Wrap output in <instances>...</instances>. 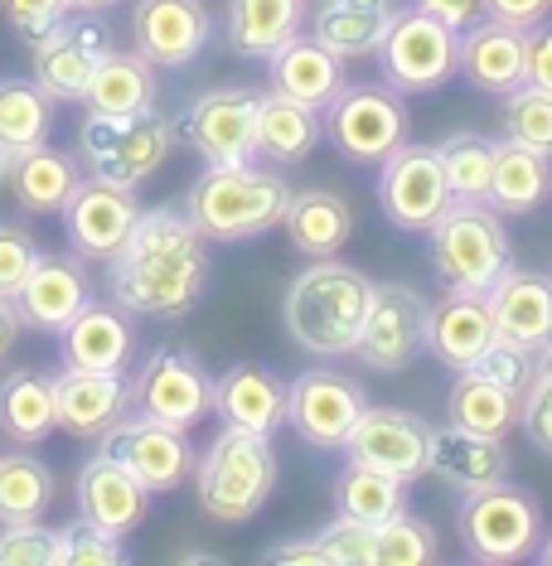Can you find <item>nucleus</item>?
Listing matches in <instances>:
<instances>
[{
    "label": "nucleus",
    "instance_id": "393cba45",
    "mask_svg": "<svg viewBox=\"0 0 552 566\" xmlns=\"http://www.w3.org/2000/svg\"><path fill=\"white\" fill-rule=\"evenodd\" d=\"M213 417L223 427L277 436L287 427V378L267 364H233L213 378Z\"/></svg>",
    "mask_w": 552,
    "mask_h": 566
},
{
    "label": "nucleus",
    "instance_id": "4c0bfd02",
    "mask_svg": "<svg viewBox=\"0 0 552 566\" xmlns=\"http://www.w3.org/2000/svg\"><path fill=\"white\" fill-rule=\"evenodd\" d=\"M54 117L59 102L34 78H0V150L6 156L44 146L49 132H54Z\"/></svg>",
    "mask_w": 552,
    "mask_h": 566
},
{
    "label": "nucleus",
    "instance_id": "0eeeda50",
    "mask_svg": "<svg viewBox=\"0 0 552 566\" xmlns=\"http://www.w3.org/2000/svg\"><path fill=\"white\" fill-rule=\"evenodd\" d=\"M170 150H175V122L156 107L132 112V117L87 112L79 126V165L93 179H107V185L122 189H140L170 160Z\"/></svg>",
    "mask_w": 552,
    "mask_h": 566
},
{
    "label": "nucleus",
    "instance_id": "20e7f679",
    "mask_svg": "<svg viewBox=\"0 0 552 566\" xmlns=\"http://www.w3.org/2000/svg\"><path fill=\"white\" fill-rule=\"evenodd\" d=\"M277 489L272 436L223 427L195 460V494L213 523H248L267 509Z\"/></svg>",
    "mask_w": 552,
    "mask_h": 566
},
{
    "label": "nucleus",
    "instance_id": "09e8293b",
    "mask_svg": "<svg viewBox=\"0 0 552 566\" xmlns=\"http://www.w3.org/2000/svg\"><path fill=\"white\" fill-rule=\"evenodd\" d=\"M0 15L20 34L24 49H34L40 40H49L73 10H69V0H0Z\"/></svg>",
    "mask_w": 552,
    "mask_h": 566
},
{
    "label": "nucleus",
    "instance_id": "a878e982",
    "mask_svg": "<svg viewBox=\"0 0 552 566\" xmlns=\"http://www.w3.org/2000/svg\"><path fill=\"white\" fill-rule=\"evenodd\" d=\"M499 339L490 301L475 291H446L441 301H431L427 315V354L441 368L466 373L475 358H480L490 344Z\"/></svg>",
    "mask_w": 552,
    "mask_h": 566
},
{
    "label": "nucleus",
    "instance_id": "2eb2a0df",
    "mask_svg": "<svg viewBox=\"0 0 552 566\" xmlns=\"http://www.w3.org/2000/svg\"><path fill=\"white\" fill-rule=\"evenodd\" d=\"M204 165H248L257 160V87L223 83L195 97L185 122L175 126Z\"/></svg>",
    "mask_w": 552,
    "mask_h": 566
},
{
    "label": "nucleus",
    "instance_id": "b1692460",
    "mask_svg": "<svg viewBox=\"0 0 552 566\" xmlns=\"http://www.w3.org/2000/svg\"><path fill=\"white\" fill-rule=\"evenodd\" d=\"M87 301H93V281H87V266L79 252L40 256V262L30 266V276H24V286L15 291L24 325H34L44 334H59Z\"/></svg>",
    "mask_w": 552,
    "mask_h": 566
},
{
    "label": "nucleus",
    "instance_id": "052dcab7",
    "mask_svg": "<svg viewBox=\"0 0 552 566\" xmlns=\"http://www.w3.org/2000/svg\"><path fill=\"white\" fill-rule=\"evenodd\" d=\"M112 6H122V0H69L73 15H102V10H112Z\"/></svg>",
    "mask_w": 552,
    "mask_h": 566
},
{
    "label": "nucleus",
    "instance_id": "4be33fe9",
    "mask_svg": "<svg viewBox=\"0 0 552 566\" xmlns=\"http://www.w3.org/2000/svg\"><path fill=\"white\" fill-rule=\"evenodd\" d=\"M460 73L475 93L504 97L529 73V30H513L504 20L480 15L460 30Z\"/></svg>",
    "mask_w": 552,
    "mask_h": 566
},
{
    "label": "nucleus",
    "instance_id": "e2e57ef3",
    "mask_svg": "<svg viewBox=\"0 0 552 566\" xmlns=\"http://www.w3.org/2000/svg\"><path fill=\"white\" fill-rule=\"evenodd\" d=\"M6 165H10V156H6V150H0V179H6Z\"/></svg>",
    "mask_w": 552,
    "mask_h": 566
},
{
    "label": "nucleus",
    "instance_id": "79ce46f5",
    "mask_svg": "<svg viewBox=\"0 0 552 566\" xmlns=\"http://www.w3.org/2000/svg\"><path fill=\"white\" fill-rule=\"evenodd\" d=\"M494 150L499 140L480 136V132H456L436 146L446 170V185H451L456 199H485L490 195V179H494Z\"/></svg>",
    "mask_w": 552,
    "mask_h": 566
},
{
    "label": "nucleus",
    "instance_id": "aec40b11",
    "mask_svg": "<svg viewBox=\"0 0 552 566\" xmlns=\"http://www.w3.org/2000/svg\"><path fill=\"white\" fill-rule=\"evenodd\" d=\"M59 392V431L97 441L107 427L132 411V378L126 368H63L54 373Z\"/></svg>",
    "mask_w": 552,
    "mask_h": 566
},
{
    "label": "nucleus",
    "instance_id": "3c124183",
    "mask_svg": "<svg viewBox=\"0 0 552 566\" xmlns=\"http://www.w3.org/2000/svg\"><path fill=\"white\" fill-rule=\"evenodd\" d=\"M40 242L24 223H0V295H15L30 276V266L40 262Z\"/></svg>",
    "mask_w": 552,
    "mask_h": 566
},
{
    "label": "nucleus",
    "instance_id": "864d4df0",
    "mask_svg": "<svg viewBox=\"0 0 552 566\" xmlns=\"http://www.w3.org/2000/svg\"><path fill=\"white\" fill-rule=\"evenodd\" d=\"M485 15L504 20L513 30H533V24L552 20V0H485Z\"/></svg>",
    "mask_w": 552,
    "mask_h": 566
},
{
    "label": "nucleus",
    "instance_id": "4468645a",
    "mask_svg": "<svg viewBox=\"0 0 552 566\" xmlns=\"http://www.w3.org/2000/svg\"><path fill=\"white\" fill-rule=\"evenodd\" d=\"M364 411V388L335 368H305L287 382V427L311 450H344Z\"/></svg>",
    "mask_w": 552,
    "mask_h": 566
},
{
    "label": "nucleus",
    "instance_id": "f257e3e1",
    "mask_svg": "<svg viewBox=\"0 0 552 566\" xmlns=\"http://www.w3.org/2000/svg\"><path fill=\"white\" fill-rule=\"evenodd\" d=\"M209 276V238L189 223L185 209H170V203L140 209L132 238L107 262L112 301L140 319H185L189 311H199Z\"/></svg>",
    "mask_w": 552,
    "mask_h": 566
},
{
    "label": "nucleus",
    "instance_id": "e433bc0d",
    "mask_svg": "<svg viewBox=\"0 0 552 566\" xmlns=\"http://www.w3.org/2000/svg\"><path fill=\"white\" fill-rule=\"evenodd\" d=\"M446 421L451 427H466L475 436H504L519 431V392L513 388H499V382L480 378V373H456L451 392H446Z\"/></svg>",
    "mask_w": 552,
    "mask_h": 566
},
{
    "label": "nucleus",
    "instance_id": "c9c22d12",
    "mask_svg": "<svg viewBox=\"0 0 552 566\" xmlns=\"http://www.w3.org/2000/svg\"><path fill=\"white\" fill-rule=\"evenodd\" d=\"M548 199H552V160L529 146H519V140L499 136L494 179H490L485 203H494L504 218H523V213H538Z\"/></svg>",
    "mask_w": 552,
    "mask_h": 566
},
{
    "label": "nucleus",
    "instance_id": "1a4fd4ad",
    "mask_svg": "<svg viewBox=\"0 0 552 566\" xmlns=\"http://www.w3.org/2000/svg\"><path fill=\"white\" fill-rule=\"evenodd\" d=\"M325 140L354 165H378L407 140V102L388 83H344L325 107Z\"/></svg>",
    "mask_w": 552,
    "mask_h": 566
},
{
    "label": "nucleus",
    "instance_id": "f03ea898",
    "mask_svg": "<svg viewBox=\"0 0 552 566\" xmlns=\"http://www.w3.org/2000/svg\"><path fill=\"white\" fill-rule=\"evenodd\" d=\"M368 301H374V281L358 266L320 256L305 272L291 281L281 319L287 334L315 358H354L358 329H364Z\"/></svg>",
    "mask_w": 552,
    "mask_h": 566
},
{
    "label": "nucleus",
    "instance_id": "13d9d810",
    "mask_svg": "<svg viewBox=\"0 0 552 566\" xmlns=\"http://www.w3.org/2000/svg\"><path fill=\"white\" fill-rule=\"evenodd\" d=\"M267 562H296V566H330L325 562V547L315 543V537H305V543H281L267 552Z\"/></svg>",
    "mask_w": 552,
    "mask_h": 566
},
{
    "label": "nucleus",
    "instance_id": "de8ad7c7",
    "mask_svg": "<svg viewBox=\"0 0 552 566\" xmlns=\"http://www.w3.org/2000/svg\"><path fill=\"white\" fill-rule=\"evenodd\" d=\"M59 552H63V566H112V562H126V547L117 533L107 527L87 523V518H73L69 527H59Z\"/></svg>",
    "mask_w": 552,
    "mask_h": 566
},
{
    "label": "nucleus",
    "instance_id": "f8f14e48",
    "mask_svg": "<svg viewBox=\"0 0 552 566\" xmlns=\"http://www.w3.org/2000/svg\"><path fill=\"white\" fill-rule=\"evenodd\" d=\"M451 185H446L436 146H397L378 160V209L403 233H431V223L451 209Z\"/></svg>",
    "mask_w": 552,
    "mask_h": 566
},
{
    "label": "nucleus",
    "instance_id": "412c9836",
    "mask_svg": "<svg viewBox=\"0 0 552 566\" xmlns=\"http://www.w3.org/2000/svg\"><path fill=\"white\" fill-rule=\"evenodd\" d=\"M485 301H490L499 339H513L529 354L552 344V276L548 272H538V266H509L485 291Z\"/></svg>",
    "mask_w": 552,
    "mask_h": 566
},
{
    "label": "nucleus",
    "instance_id": "8fccbe9b",
    "mask_svg": "<svg viewBox=\"0 0 552 566\" xmlns=\"http://www.w3.org/2000/svg\"><path fill=\"white\" fill-rule=\"evenodd\" d=\"M315 543L325 547L330 566H374V527L344 518V513H335V518L320 527Z\"/></svg>",
    "mask_w": 552,
    "mask_h": 566
},
{
    "label": "nucleus",
    "instance_id": "f3484780",
    "mask_svg": "<svg viewBox=\"0 0 552 566\" xmlns=\"http://www.w3.org/2000/svg\"><path fill=\"white\" fill-rule=\"evenodd\" d=\"M140 218V199L136 189L107 185V179L83 175L79 189L63 203V238L83 262H112L122 252V242L132 238Z\"/></svg>",
    "mask_w": 552,
    "mask_h": 566
},
{
    "label": "nucleus",
    "instance_id": "7c9ffc66",
    "mask_svg": "<svg viewBox=\"0 0 552 566\" xmlns=\"http://www.w3.org/2000/svg\"><path fill=\"white\" fill-rule=\"evenodd\" d=\"M281 228L301 256L320 262V256H340L344 242L354 238V209L335 189H291Z\"/></svg>",
    "mask_w": 552,
    "mask_h": 566
},
{
    "label": "nucleus",
    "instance_id": "9b49d317",
    "mask_svg": "<svg viewBox=\"0 0 552 566\" xmlns=\"http://www.w3.org/2000/svg\"><path fill=\"white\" fill-rule=\"evenodd\" d=\"M132 411L156 417L165 427L195 431L213 411V378L189 349H156L132 378Z\"/></svg>",
    "mask_w": 552,
    "mask_h": 566
},
{
    "label": "nucleus",
    "instance_id": "6ab92c4d",
    "mask_svg": "<svg viewBox=\"0 0 552 566\" xmlns=\"http://www.w3.org/2000/svg\"><path fill=\"white\" fill-rule=\"evenodd\" d=\"M112 54V40L97 15H69L49 40L34 44V83L54 102H83L97 63Z\"/></svg>",
    "mask_w": 552,
    "mask_h": 566
},
{
    "label": "nucleus",
    "instance_id": "2f4dec72",
    "mask_svg": "<svg viewBox=\"0 0 552 566\" xmlns=\"http://www.w3.org/2000/svg\"><path fill=\"white\" fill-rule=\"evenodd\" d=\"M79 179H83V165L73 160L69 150H54L49 140L44 146H34V150L10 156V165H6L10 195H15L20 209L34 213V218L63 213V203H69L73 189H79Z\"/></svg>",
    "mask_w": 552,
    "mask_h": 566
},
{
    "label": "nucleus",
    "instance_id": "dca6fc26",
    "mask_svg": "<svg viewBox=\"0 0 552 566\" xmlns=\"http://www.w3.org/2000/svg\"><path fill=\"white\" fill-rule=\"evenodd\" d=\"M431 421H421L417 411L403 407H368L358 417V427L350 431L340 455L358 460V465H374L383 474L403 484H417L431 474Z\"/></svg>",
    "mask_w": 552,
    "mask_h": 566
},
{
    "label": "nucleus",
    "instance_id": "72a5a7b5",
    "mask_svg": "<svg viewBox=\"0 0 552 566\" xmlns=\"http://www.w3.org/2000/svg\"><path fill=\"white\" fill-rule=\"evenodd\" d=\"M228 49L238 59L267 63L305 34V0H228Z\"/></svg>",
    "mask_w": 552,
    "mask_h": 566
},
{
    "label": "nucleus",
    "instance_id": "c03bdc74",
    "mask_svg": "<svg viewBox=\"0 0 552 566\" xmlns=\"http://www.w3.org/2000/svg\"><path fill=\"white\" fill-rule=\"evenodd\" d=\"M441 557L436 527L417 513H393L388 523L374 527V566H427Z\"/></svg>",
    "mask_w": 552,
    "mask_h": 566
},
{
    "label": "nucleus",
    "instance_id": "7ed1b4c3",
    "mask_svg": "<svg viewBox=\"0 0 552 566\" xmlns=\"http://www.w3.org/2000/svg\"><path fill=\"white\" fill-rule=\"evenodd\" d=\"M291 203V185L262 165H204V175L189 185L185 213L209 242H252L281 228Z\"/></svg>",
    "mask_w": 552,
    "mask_h": 566
},
{
    "label": "nucleus",
    "instance_id": "ddd939ff",
    "mask_svg": "<svg viewBox=\"0 0 552 566\" xmlns=\"http://www.w3.org/2000/svg\"><path fill=\"white\" fill-rule=\"evenodd\" d=\"M97 450L112 460H122L150 494H170V489H179L189 474H195V460H199V450L189 446V431L165 427V421L140 417V411H126L117 427L102 431Z\"/></svg>",
    "mask_w": 552,
    "mask_h": 566
},
{
    "label": "nucleus",
    "instance_id": "6e6552de",
    "mask_svg": "<svg viewBox=\"0 0 552 566\" xmlns=\"http://www.w3.org/2000/svg\"><path fill=\"white\" fill-rule=\"evenodd\" d=\"M374 59L393 93L403 97L436 93V87H446L460 73V30L441 24L417 6H403L388 20V34H383Z\"/></svg>",
    "mask_w": 552,
    "mask_h": 566
},
{
    "label": "nucleus",
    "instance_id": "a18cd8bd",
    "mask_svg": "<svg viewBox=\"0 0 552 566\" xmlns=\"http://www.w3.org/2000/svg\"><path fill=\"white\" fill-rule=\"evenodd\" d=\"M519 427L533 441V450L552 455V344L533 354V373L519 392Z\"/></svg>",
    "mask_w": 552,
    "mask_h": 566
},
{
    "label": "nucleus",
    "instance_id": "6e6d98bb",
    "mask_svg": "<svg viewBox=\"0 0 552 566\" xmlns=\"http://www.w3.org/2000/svg\"><path fill=\"white\" fill-rule=\"evenodd\" d=\"M413 6L436 15L441 24H451V30H466V24H475L485 15V0H413Z\"/></svg>",
    "mask_w": 552,
    "mask_h": 566
},
{
    "label": "nucleus",
    "instance_id": "cd10ccee",
    "mask_svg": "<svg viewBox=\"0 0 552 566\" xmlns=\"http://www.w3.org/2000/svg\"><path fill=\"white\" fill-rule=\"evenodd\" d=\"M325 140V112L305 107L296 97L281 93H257V156L272 160L277 170L311 160V150Z\"/></svg>",
    "mask_w": 552,
    "mask_h": 566
},
{
    "label": "nucleus",
    "instance_id": "39448f33",
    "mask_svg": "<svg viewBox=\"0 0 552 566\" xmlns=\"http://www.w3.org/2000/svg\"><path fill=\"white\" fill-rule=\"evenodd\" d=\"M431 266L446 291L485 295L513 266V242L504 213L485 199H451V209L431 223Z\"/></svg>",
    "mask_w": 552,
    "mask_h": 566
},
{
    "label": "nucleus",
    "instance_id": "5701e85b",
    "mask_svg": "<svg viewBox=\"0 0 552 566\" xmlns=\"http://www.w3.org/2000/svg\"><path fill=\"white\" fill-rule=\"evenodd\" d=\"M73 499H79V518L107 527V533H117V537L136 533V527L146 523V513H150V489L140 484L122 460L102 455V450L79 470V489H73Z\"/></svg>",
    "mask_w": 552,
    "mask_h": 566
},
{
    "label": "nucleus",
    "instance_id": "c756f323",
    "mask_svg": "<svg viewBox=\"0 0 552 566\" xmlns=\"http://www.w3.org/2000/svg\"><path fill=\"white\" fill-rule=\"evenodd\" d=\"M267 78H272V93L296 97L305 107H320V112H325L330 97L350 83L344 78V59L330 54L315 34H296L287 49H277V54L267 59Z\"/></svg>",
    "mask_w": 552,
    "mask_h": 566
},
{
    "label": "nucleus",
    "instance_id": "473e14b6",
    "mask_svg": "<svg viewBox=\"0 0 552 566\" xmlns=\"http://www.w3.org/2000/svg\"><path fill=\"white\" fill-rule=\"evenodd\" d=\"M0 431L10 446H44L59 431V392L54 373L40 368H15L0 378Z\"/></svg>",
    "mask_w": 552,
    "mask_h": 566
},
{
    "label": "nucleus",
    "instance_id": "f704fd0d",
    "mask_svg": "<svg viewBox=\"0 0 552 566\" xmlns=\"http://www.w3.org/2000/svg\"><path fill=\"white\" fill-rule=\"evenodd\" d=\"M156 97H160L156 63L140 59L136 49H132V54L112 49V54L97 63L93 83H87L83 107H87V112H97V117H132V112L156 107Z\"/></svg>",
    "mask_w": 552,
    "mask_h": 566
},
{
    "label": "nucleus",
    "instance_id": "4d7b16f0",
    "mask_svg": "<svg viewBox=\"0 0 552 566\" xmlns=\"http://www.w3.org/2000/svg\"><path fill=\"white\" fill-rule=\"evenodd\" d=\"M20 329H24V315H20L15 295H0V364H6L10 349L20 344Z\"/></svg>",
    "mask_w": 552,
    "mask_h": 566
},
{
    "label": "nucleus",
    "instance_id": "680f3d73",
    "mask_svg": "<svg viewBox=\"0 0 552 566\" xmlns=\"http://www.w3.org/2000/svg\"><path fill=\"white\" fill-rule=\"evenodd\" d=\"M533 557L552 566V533H543V543H538V552H533Z\"/></svg>",
    "mask_w": 552,
    "mask_h": 566
},
{
    "label": "nucleus",
    "instance_id": "bf43d9fd",
    "mask_svg": "<svg viewBox=\"0 0 552 566\" xmlns=\"http://www.w3.org/2000/svg\"><path fill=\"white\" fill-rule=\"evenodd\" d=\"M340 6H358V10H378V15H397L403 0H340Z\"/></svg>",
    "mask_w": 552,
    "mask_h": 566
},
{
    "label": "nucleus",
    "instance_id": "c85d7f7f",
    "mask_svg": "<svg viewBox=\"0 0 552 566\" xmlns=\"http://www.w3.org/2000/svg\"><path fill=\"white\" fill-rule=\"evenodd\" d=\"M431 474L446 489H456V494L499 484V480H509V450L494 436H475L446 421V427L431 431Z\"/></svg>",
    "mask_w": 552,
    "mask_h": 566
},
{
    "label": "nucleus",
    "instance_id": "49530a36",
    "mask_svg": "<svg viewBox=\"0 0 552 566\" xmlns=\"http://www.w3.org/2000/svg\"><path fill=\"white\" fill-rule=\"evenodd\" d=\"M0 566H63L59 527L34 523H0Z\"/></svg>",
    "mask_w": 552,
    "mask_h": 566
},
{
    "label": "nucleus",
    "instance_id": "a19ab883",
    "mask_svg": "<svg viewBox=\"0 0 552 566\" xmlns=\"http://www.w3.org/2000/svg\"><path fill=\"white\" fill-rule=\"evenodd\" d=\"M393 15H378V10H358V6H340V0H320L311 15V34L330 54H340L344 63L378 54L383 34H388Z\"/></svg>",
    "mask_w": 552,
    "mask_h": 566
},
{
    "label": "nucleus",
    "instance_id": "bb28decb",
    "mask_svg": "<svg viewBox=\"0 0 552 566\" xmlns=\"http://www.w3.org/2000/svg\"><path fill=\"white\" fill-rule=\"evenodd\" d=\"M132 349H136V329H132V315L117 301H87L59 329L63 368H126Z\"/></svg>",
    "mask_w": 552,
    "mask_h": 566
},
{
    "label": "nucleus",
    "instance_id": "9d476101",
    "mask_svg": "<svg viewBox=\"0 0 552 566\" xmlns=\"http://www.w3.org/2000/svg\"><path fill=\"white\" fill-rule=\"evenodd\" d=\"M427 315H431V301L417 286L383 281V286H374V301H368V315H364V329H358L354 358L368 373L413 368L417 354H427Z\"/></svg>",
    "mask_w": 552,
    "mask_h": 566
},
{
    "label": "nucleus",
    "instance_id": "58836bf2",
    "mask_svg": "<svg viewBox=\"0 0 552 566\" xmlns=\"http://www.w3.org/2000/svg\"><path fill=\"white\" fill-rule=\"evenodd\" d=\"M403 509H407L403 480H393V474H383L374 465H358V460H344V470L335 474V513L364 527H378Z\"/></svg>",
    "mask_w": 552,
    "mask_h": 566
},
{
    "label": "nucleus",
    "instance_id": "ea45409f",
    "mask_svg": "<svg viewBox=\"0 0 552 566\" xmlns=\"http://www.w3.org/2000/svg\"><path fill=\"white\" fill-rule=\"evenodd\" d=\"M54 470L30 446H15V455H0V523H34L54 504Z\"/></svg>",
    "mask_w": 552,
    "mask_h": 566
},
{
    "label": "nucleus",
    "instance_id": "603ef678",
    "mask_svg": "<svg viewBox=\"0 0 552 566\" xmlns=\"http://www.w3.org/2000/svg\"><path fill=\"white\" fill-rule=\"evenodd\" d=\"M470 373H480V378L499 382V388L523 392V382H529V373H533V354L519 349L513 339H494L490 349H485V354L470 364Z\"/></svg>",
    "mask_w": 552,
    "mask_h": 566
},
{
    "label": "nucleus",
    "instance_id": "5fc2aeb1",
    "mask_svg": "<svg viewBox=\"0 0 552 566\" xmlns=\"http://www.w3.org/2000/svg\"><path fill=\"white\" fill-rule=\"evenodd\" d=\"M523 83L552 93V24L548 20L529 30V73H523Z\"/></svg>",
    "mask_w": 552,
    "mask_h": 566
},
{
    "label": "nucleus",
    "instance_id": "37998d69",
    "mask_svg": "<svg viewBox=\"0 0 552 566\" xmlns=\"http://www.w3.org/2000/svg\"><path fill=\"white\" fill-rule=\"evenodd\" d=\"M499 132L504 140H519V146L552 160V93L533 83H519L513 93H504L499 97Z\"/></svg>",
    "mask_w": 552,
    "mask_h": 566
},
{
    "label": "nucleus",
    "instance_id": "423d86ee",
    "mask_svg": "<svg viewBox=\"0 0 552 566\" xmlns=\"http://www.w3.org/2000/svg\"><path fill=\"white\" fill-rule=\"evenodd\" d=\"M456 533L470 562L513 566V562H529L538 552V543L548 533V518H543V504L523 484L499 480V484L460 494Z\"/></svg>",
    "mask_w": 552,
    "mask_h": 566
},
{
    "label": "nucleus",
    "instance_id": "a211bd4d",
    "mask_svg": "<svg viewBox=\"0 0 552 566\" xmlns=\"http://www.w3.org/2000/svg\"><path fill=\"white\" fill-rule=\"evenodd\" d=\"M132 44L156 69H189L213 44V10L204 0H136Z\"/></svg>",
    "mask_w": 552,
    "mask_h": 566
}]
</instances>
